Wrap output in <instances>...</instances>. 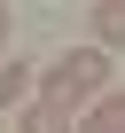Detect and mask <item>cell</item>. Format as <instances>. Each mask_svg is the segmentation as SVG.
Returning <instances> with one entry per match:
<instances>
[{
  "label": "cell",
  "mask_w": 125,
  "mask_h": 133,
  "mask_svg": "<svg viewBox=\"0 0 125 133\" xmlns=\"http://www.w3.org/2000/svg\"><path fill=\"white\" fill-rule=\"evenodd\" d=\"M0 39H8V0H0Z\"/></svg>",
  "instance_id": "8992f818"
},
{
  "label": "cell",
  "mask_w": 125,
  "mask_h": 133,
  "mask_svg": "<svg viewBox=\"0 0 125 133\" xmlns=\"http://www.w3.org/2000/svg\"><path fill=\"white\" fill-rule=\"evenodd\" d=\"M78 133H125V94H102L94 110H86V125Z\"/></svg>",
  "instance_id": "277c9868"
},
{
  "label": "cell",
  "mask_w": 125,
  "mask_h": 133,
  "mask_svg": "<svg viewBox=\"0 0 125 133\" xmlns=\"http://www.w3.org/2000/svg\"><path fill=\"white\" fill-rule=\"evenodd\" d=\"M31 78H39L31 63H8V71H0V110H16V102L31 94Z\"/></svg>",
  "instance_id": "5b68a950"
},
{
  "label": "cell",
  "mask_w": 125,
  "mask_h": 133,
  "mask_svg": "<svg viewBox=\"0 0 125 133\" xmlns=\"http://www.w3.org/2000/svg\"><path fill=\"white\" fill-rule=\"evenodd\" d=\"M16 133H71V110H63V102H31Z\"/></svg>",
  "instance_id": "3957f363"
},
{
  "label": "cell",
  "mask_w": 125,
  "mask_h": 133,
  "mask_svg": "<svg viewBox=\"0 0 125 133\" xmlns=\"http://www.w3.org/2000/svg\"><path fill=\"white\" fill-rule=\"evenodd\" d=\"M94 39L102 47H125V0H94Z\"/></svg>",
  "instance_id": "7a4b0ae2"
},
{
  "label": "cell",
  "mask_w": 125,
  "mask_h": 133,
  "mask_svg": "<svg viewBox=\"0 0 125 133\" xmlns=\"http://www.w3.org/2000/svg\"><path fill=\"white\" fill-rule=\"evenodd\" d=\"M39 86H47V102H63V110L102 102V86H109V47H63L47 71H39Z\"/></svg>",
  "instance_id": "6da1fadb"
}]
</instances>
